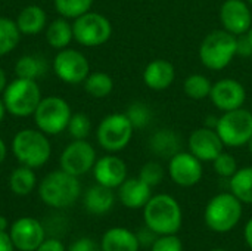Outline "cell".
Here are the masks:
<instances>
[{"label": "cell", "instance_id": "7dc6e473", "mask_svg": "<svg viewBox=\"0 0 252 251\" xmlns=\"http://www.w3.org/2000/svg\"><path fill=\"white\" fill-rule=\"evenodd\" d=\"M4 115H6V108H4V104H3V101L0 99V123L3 121Z\"/></svg>", "mask_w": 252, "mask_h": 251}, {"label": "cell", "instance_id": "603a6c76", "mask_svg": "<svg viewBox=\"0 0 252 251\" xmlns=\"http://www.w3.org/2000/svg\"><path fill=\"white\" fill-rule=\"evenodd\" d=\"M103 251H139L140 246L134 232L127 228H111L108 229L100 241Z\"/></svg>", "mask_w": 252, "mask_h": 251}, {"label": "cell", "instance_id": "5b68a950", "mask_svg": "<svg viewBox=\"0 0 252 251\" xmlns=\"http://www.w3.org/2000/svg\"><path fill=\"white\" fill-rule=\"evenodd\" d=\"M242 203L232 192H221L208 201L204 212V220L211 231L226 234L236 228L242 219Z\"/></svg>", "mask_w": 252, "mask_h": 251}, {"label": "cell", "instance_id": "d6a6232c", "mask_svg": "<svg viewBox=\"0 0 252 251\" xmlns=\"http://www.w3.org/2000/svg\"><path fill=\"white\" fill-rule=\"evenodd\" d=\"M126 115L128 117L130 123L133 124L134 130L136 129H145L146 126L151 124L152 121V109L148 104L145 102H133L128 105L127 111H126Z\"/></svg>", "mask_w": 252, "mask_h": 251}, {"label": "cell", "instance_id": "60d3db41", "mask_svg": "<svg viewBox=\"0 0 252 251\" xmlns=\"http://www.w3.org/2000/svg\"><path fill=\"white\" fill-rule=\"evenodd\" d=\"M252 55V46L250 44L248 38L242 34L238 37V56L248 58Z\"/></svg>", "mask_w": 252, "mask_h": 251}, {"label": "cell", "instance_id": "30bf717a", "mask_svg": "<svg viewBox=\"0 0 252 251\" xmlns=\"http://www.w3.org/2000/svg\"><path fill=\"white\" fill-rule=\"evenodd\" d=\"M74 40L84 47H97L105 44L112 36L111 21L99 13L89 10L72 22Z\"/></svg>", "mask_w": 252, "mask_h": 251}, {"label": "cell", "instance_id": "681fc988", "mask_svg": "<svg viewBox=\"0 0 252 251\" xmlns=\"http://www.w3.org/2000/svg\"><path fill=\"white\" fill-rule=\"evenodd\" d=\"M247 146H248V151L252 154V136H251V139H250V142L247 143Z\"/></svg>", "mask_w": 252, "mask_h": 251}, {"label": "cell", "instance_id": "f907efd6", "mask_svg": "<svg viewBox=\"0 0 252 251\" xmlns=\"http://www.w3.org/2000/svg\"><path fill=\"white\" fill-rule=\"evenodd\" d=\"M245 1H247V3H248V4L252 7V0H245Z\"/></svg>", "mask_w": 252, "mask_h": 251}, {"label": "cell", "instance_id": "d590c367", "mask_svg": "<svg viewBox=\"0 0 252 251\" xmlns=\"http://www.w3.org/2000/svg\"><path fill=\"white\" fill-rule=\"evenodd\" d=\"M165 176L164 167L158 163V161H148L142 166L140 172H139V178L146 182L151 188H155L157 185H159L162 182Z\"/></svg>", "mask_w": 252, "mask_h": 251}, {"label": "cell", "instance_id": "f5cc1de1", "mask_svg": "<svg viewBox=\"0 0 252 251\" xmlns=\"http://www.w3.org/2000/svg\"><path fill=\"white\" fill-rule=\"evenodd\" d=\"M251 112H252V105H251Z\"/></svg>", "mask_w": 252, "mask_h": 251}, {"label": "cell", "instance_id": "bcb514c9", "mask_svg": "<svg viewBox=\"0 0 252 251\" xmlns=\"http://www.w3.org/2000/svg\"><path fill=\"white\" fill-rule=\"evenodd\" d=\"M7 228H9V222H7V219H6L4 216H0V231H1V232H6V231H7Z\"/></svg>", "mask_w": 252, "mask_h": 251}, {"label": "cell", "instance_id": "4316f807", "mask_svg": "<svg viewBox=\"0 0 252 251\" xmlns=\"http://www.w3.org/2000/svg\"><path fill=\"white\" fill-rule=\"evenodd\" d=\"M230 192L242 203L252 204V166L241 167L229 179Z\"/></svg>", "mask_w": 252, "mask_h": 251}, {"label": "cell", "instance_id": "9c48e42d", "mask_svg": "<svg viewBox=\"0 0 252 251\" xmlns=\"http://www.w3.org/2000/svg\"><path fill=\"white\" fill-rule=\"evenodd\" d=\"M216 130L220 135L224 146L241 148L247 146L252 136V112L247 108H238L223 112L217 118Z\"/></svg>", "mask_w": 252, "mask_h": 251}, {"label": "cell", "instance_id": "f6af8a7d", "mask_svg": "<svg viewBox=\"0 0 252 251\" xmlns=\"http://www.w3.org/2000/svg\"><path fill=\"white\" fill-rule=\"evenodd\" d=\"M6 155H7V146H6L4 141L0 138V164L6 160Z\"/></svg>", "mask_w": 252, "mask_h": 251}, {"label": "cell", "instance_id": "2e32d148", "mask_svg": "<svg viewBox=\"0 0 252 251\" xmlns=\"http://www.w3.org/2000/svg\"><path fill=\"white\" fill-rule=\"evenodd\" d=\"M10 240L19 251H35L46 240L44 226L34 217H19L10 225Z\"/></svg>", "mask_w": 252, "mask_h": 251}, {"label": "cell", "instance_id": "836d02e7", "mask_svg": "<svg viewBox=\"0 0 252 251\" xmlns=\"http://www.w3.org/2000/svg\"><path fill=\"white\" fill-rule=\"evenodd\" d=\"M72 139H87L92 132V121L90 117L84 112H75L71 115L68 129Z\"/></svg>", "mask_w": 252, "mask_h": 251}, {"label": "cell", "instance_id": "4fadbf2b", "mask_svg": "<svg viewBox=\"0 0 252 251\" xmlns=\"http://www.w3.org/2000/svg\"><path fill=\"white\" fill-rule=\"evenodd\" d=\"M168 173L177 186L192 188L202 179V161L189 151H180L168 160Z\"/></svg>", "mask_w": 252, "mask_h": 251}, {"label": "cell", "instance_id": "d4e9b609", "mask_svg": "<svg viewBox=\"0 0 252 251\" xmlns=\"http://www.w3.org/2000/svg\"><path fill=\"white\" fill-rule=\"evenodd\" d=\"M46 40L50 47L56 50L66 49L69 43L74 40V33H72V24L69 19L61 16L53 19L47 27H46Z\"/></svg>", "mask_w": 252, "mask_h": 251}, {"label": "cell", "instance_id": "484cf974", "mask_svg": "<svg viewBox=\"0 0 252 251\" xmlns=\"http://www.w3.org/2000/svg\"><path fill=\"white\" fill-rule=\"evenodd\" d=\"M37 185V176L34 173V169L27 166L16 167L10 176H9V188L15 195L25 197L34 191Z\"/></svg>", "mask_w": 252, "mask_h": 251}, {"label": "cell", "instance_id": "ffe728a7", "mask_svg": "<svg viewBox=\"0 0 252 251\" xmlns=\"http://www.w3.org/2000/svg\"><path fill=\"white\" fill-rule=\"evenodd\" d=\"M152 197V188L137 178H127L118 186V198L127 209H143Z\"/></svg>", "mask_w": 252, "mask_h": 251}, {"label": "cell", "instance_id": "9a60e30c", "mask_svg": "<svg viewBox=\"0 0 252 251\" xmlns=\"http://www.w3.org/2000/svg\"><path fill=\"white\" fill-rule=\"evenodd\" d=\"M210 101L221 112L233 111L244 107L247 101V89L236 78H220L213 83Z\"/></svg>", "mask_w": 252, "mask_h": 251}, {"label": "cell", "instance_id": "52a82bcc", "mask_svg": "<svg viewBox=\"0 0 252 251\" xmlns=\"http://www.w3.org/2000/svg\"><path fill=\"white\" fill-rule=\"evenodd\" d=\"M134 127L126 112H114L103 117L96 129V139L100 148L109 154L126 149L133 138Z\"/></svg>", "mask_w": 252, "mask_h": 251}, {"label": "cell", "instance_id": "cb8c5ba5", "mask_svg": "<svg viewBox=\"0 0 252 251\" xmlns=\"http://www.w3.org/2000/svg\"><path fill=\"white\" fill-rule=\"evenodd\" d=\"M115 204V194L103 185H93L84 194V207L92 215H105Z\"/></svg>", "mask_w": 252, "mask_h": 251}, {"label": "cell", "instance_id": "ee69618b", "mask_svg": "<svg viewBox=\"0 0 252 251\" xmlns=\"http://www.w3.org/2000/svg\"><path fill=\"white\" fill-rule=\"evenodd\" d=\"M7 75H6V71L0 67V93H3L4 92V89H6V86H7Z\"/></svg>", "mask_w": 252, "mask_h": 251}, {"label": "cell", "instance_id": "d6986e66", "mask_svg": "<svg viewBox=\"0 0 252 251\" xmlns=\"http://www.w3.org/2000/svg\"><path fill=\"white\" fill-rule=\"evenodd\" d=\"M143 83L148 89L155 92L167 90L176 80V68L174 65L164 59H152L143 70Z\"/></svg>", "mask_w": 252, "mask_h": 251}, {"label": "cell", "instance_id": "b9f144b4", "mask_svg": "<svg viewBox=\"0 0 252 251\" xmlns=\"http://www.w3.org/2000/svg\"><path fill=\"white\" fill-rule=\"evenodd\" d=\"M15 246L10 240V235L7 232L0 231V251H13Z\"/></svg>", "mask_w": 252, "mask_h": 251}, {"label": "cell", "instance_id": "8992f818", "mask_svg": "<svg viewBox=\"0 0 252 251\" xmlns=\"http://www.w3.org/2000/svg\"><path fill=\"white\" fill-rule=\"evenodd\" d=\"M1 95H3L1 101L4 104L6 112L21 118L34 115L41 101V90L37 81L28 78H19V77L7 83Z\"/></svg>", "mask_w": 252, "mask_h": 251}, {"label": "cell", "instance_id": "44dd1931", "mask_svg": "<svg viewBox=\"0 0 252 251\" xmlns=\"http://www.w3.org/2000/svg\"><path fill=\"white\" fill-rule=\"evenodd\" d=\"M149 149L154 155L170 160L182 151V139L171 129H159L151 136Z\"/></svg>", "mask_w": 252, "mask_h": 251}, {"label": "cell", "instance_id": "4dcf8cb0", "mask_svg": "<svg viewBox=\"0 0 252 251\" xmlns=\"http://www.w3.org/2000/svg\"><path fill=\"white\" fill-rule=\"evenodd\" d=\"M21 31L15 19L0 16V56H4L16 49L21 40Z\"/></svg>", "mask_w": 252, "mask_h": 251}, {"label": "cell", "instance_id": "f546056e", "mask_svg": "<svg viewBox=\"0 0 252 251\" xmlns=\"http://www.w3.org/2000/svg\"><path fill=\"white\" fill-rule=\"evenodd\" d=\"M213 81L204 74H190L183 81V92L189 99L204 101L210 98Z\"/></svg>", "mask_w": 252, "mask_h": 251}, {"label": "cell", "instance_id": "e575fe53", "mask_svg": "<svg viewBox=\"0 0 252 251\" xmlns=\"http://www.w3.org/2000/svg\"><path fill=\"white\" fill-rule=\"evenodd\" d=\"M213 169H214V172H216L219 176L226 178V179H230V178L238 172L239 166H238L236 158H235L232 154L223 151V152L213 161Z\"/></svg>", "mask_w": 252, "mask_h": 251}, {"label": "cell", "instance_id": "8d00e7d4", "mask_svg": "<svg viewBox=\"0 0 252 251\" xmlns=\"http://www.w3.org/2000/svg\"><path fill=\"white\" fill-rule=\"evenodd\" d=\"M151 251H183V244L177 234L158 235L157 241L151 247Z\"/></svg>", "mask_w": 252, "mask_h": 251}, {"label": "cell", "instance_id": "7c38bea8", "mask_svg": "<svg viewBox=\"0 0 252 251\" xmlns=\"http://www.w3.org/2000/svg\"><path fill=\"white\" fill-rule=\"evenodd\" d=\"M96 151L87 139H74L61 154V169L72 176H83L93 170L96 163Z\"/></svg>", "mask_w": 252, "mask_h": 251}, {"label": "cell", "instance_id": "ab89813d", "mask_svg": "<svg viewBox=\"0 0 252 251\" xmlns=\"http://www.w3.org/2000/svg\"><path fill=\"white\" fill-rule=\"evenodd\" d=\"M35 251H66L65 250V246L56 240V238H49V240H44L40 247Z\"/></svg>", "mask_w": 252, "mask_h": 251}, {"label": "cell", "instance_id": "c3c4849f", "mask_svg": "<svg viewBox=\"0 0 252 251\" xmlns=\"http://www.w3.org/2000/svg\"><path fill=\"white\" fill-rule=\"evenodd\" d=\"M244 36H245V37L248 38L250 44H251V46H252V27H251V28H250V30H248V31H247V33H245V34H244Z\"/></svg>", "mask_w": 252, "mask_h": 251}, {"label": "cell", "instance_id": "7bdbcfd3", "mask_svg": "<svg viewBox=\"0 0 252 251\" xmlns=\"http://www.w3.org/2000/svg\"><path fill=\"white\" fill-rule=\"evenodd\" d=\"M244 237H245V243L247 246L252 250V217L247 222L245 229H244Z\"/></svg>", "mask_w": 252, "mask_h": 251}, {"label": "cell", "instance_id": "83f0119b", "mask_svg": "<svg viewBox=\"0 0 252 251\" xmlns=\"http://www.w3.org/2000/svg\"><path fill=\"white\" fill-rule=\"evenodd\" d=\"M47 70L46 59L41 55H24L15 64V74L19 78L37 80Z\"/></svg>", "mask_w": 252, "mask_h": 251}, {"label": "cell", "instance_id": "e0dca14e", "mask_svg": "<svg viewBox=\"0 0 252 251\" xmlns=\"http://www.w3.org/2000/svg\"><path fill=\"white\" fill-rule=\"evenodd\" d=\"M223 30L239 37L252 27L251 6L245 0H224L220 7Z\"/></svg>", "mask_w": 252, "mask_h": 251}, {"label": "cell", "instance_id": "f1b7e54d", "mask_svg": "<svg viewBox=\"0 0 252 251\" xmlns=\"http://www.w3.org/2000/svg\"><path fill=\"white\" fill-rule=\"evenodd\" d=\"M84 90L94 99H103L109 96L114 90V80L109 74L103 71H94L87 75L83 83Z\"/></svg>", "mask_w": 252, "mask_h": 251}, {"label": "cell", "instance_id": "ac0fdd59", "mask_svg": "<svg viewBox=\"0 0 252 251\" xmlns=\"http://www.w3.org/2000/svg\"><path fill=\"white\" fill-rule=\"evenodd\" d=\"M93 176L96 183L115 189L127 179V164L117 155H103L96 160L93 166Z\"/></svg>", "mask_w": 252, "mask_h": 251}, {"label": "cell", "instance_id": "f35d334b", "mask_svg": "<svg viewBox=\"0 0 252 251\" xmlns=\"http://www.w3.org/2000/svg\"><path fill=\"white\" fill-rule=\"evenodd\" d=\"M68 251H103L100 244H97L92 238H80L71 244Z\"/></svg>", "mask_w": 252, "mask_h": 251}, {"label": "cell", "instance_id": "277c9868", "mask_svg": "<svg viewBox=\"0 0 252 251\" xmlns=\"http://www.w3.org/2000/svg\"><path fill=\"white\" fill-rule=\"evenodd\" d=\"M12 152L21 166H27L35 170L49 161L52 155V146L47 135L41 130L24 129L13 136Z\"/></svg>", "mask_w": 252, "mask_h": 251}, {"label": "cell", "instance_id": "816d5d0a", "mask_svg": "<svg viewBox=\"0 0 252 251\" xmlns=\"http://www.w3.org/2000/svg\"><path fill=\"white\" fill-rule=\"evenodd\" d=\"M211 251H226V250H223V249H214V250H211Z\"/></svg>", "mask_w": 252, "mask_h": 251}, {"label": "cell", "instance_id": "74e56055", "mask_svg": "<svg viewBox=\"0 0 252 251\" xmlns=\"http://www.w3.org/2000/svg\"><path fill=\"white\" fill-rule=\"evenodd\" d=\"M137 237V241H139V246L140 247H146V249H151L154 246V243L157 241L158 238V234L154 232L151 228H148L146 225L143 228H140L136 234Z\"/></svg>", "mask_w": 252, "mask_h": 251}, {"label": "cell", "instance_id": "7a4b0ae2", "mask_svg": "<svg viewBox=\"0 0 252 251\" xmlns=\"http://www.w3.org/2000/svg\"><path fill=\"white\" fill-rule=\"evenodd\" d=\"M198 56L207 70L221 71L238 56V37L223 28L213 30L202 38Z\"/></svg>", "mask_w": 252, "mask_h": 251}, {"label": "cell", "instance_id": "ba28073f", "mask_svg": "<svg viewBox=\"0 0 252 251\" xmlns=\"http://www.w3.org/2000/svg\"><path fill=\"white\" fill-rule=\"evenodd\" d=\"M71 115V107L63 98L46 96L41 98L34 112V121L38 130L47 136H55L68 129Z\"/></svg>", "mask_w": 252, "mask_h": 251}, {"label": "cell", "instance_id": "7402d4cb", "mask_svg": "<svg viewBox=\"0 0 252 251\" xmlns=\"http://www.w3.org/2000/svg\"><path fill=\"white\" fill-rule=\"evenodd\" d=\"M15 22L22 36H35L46 30L47 15L43 7L37 4H28L18 13Z\"/></svg>", "mask_w": 252, "mask_h": 251}, {"label": "cell", "instance_id": "5bb4252c", "mask_svg": "<svg viewBox=\"0 0 252 251\" xmlns=\"http://www.w3.org/2000/svg\"><path fill=\"white\" fill-rule=\"evenodd\" d=\"M224 148L226 146L214 127H198L188 138V151L202 163H213Z\"/></svg>", "mask_w": 252, "mask_h": 251}, {"label": "cell", "instance_id": "1f68e13d", "mask_svg": "<svg viewBox=\"0 0 252 251\" xmlns=\"http://www.w3.org/2000/svg\"><path fill=\"white\" fill-rule=\"evenodd\" d=\"M53 6L61 16L75 19L92 10L93 0H53Z\"/></svg>", "mask_w": 252, "mask_h": 251}, {"label": "cell", "instance_id": "6da1fadb", "mask_svg": "<svg viewBox=\"0 0 252 251\" xmlns=\"http://www.w3.org/2000/svg\"><path fill=\"white\" fill-rule=\"evenodd\" d=\"M145 225L158 235L177 234L183 223V213L179 201L168 194L152 195L143 207Z\"/></svg>", "mask_w": 252, "mask_h": 251}, {"label": "cell", "instance_id": "8fae6325", "mask_svg": "<svg viewBox=\"0 0 252 251\" xmlns=\"http://www.w3.org/2000/svg\"><path fill=\"white\" fill-rule=\"evenodd\" d=\"M53 72L66 84H81L87 78L90 71L89 59L84 53L75 49H62L53 58Z\"/></svg>", "mask_w": 252, "mask_h": 251}, {"label": "cell", "instance_id": "3957f363", "mask_svg": "<svg viewBox=\"0 0 252 251\" xmlns=\"http://www.w3.org/2000/svg\"><path fill=\"white\" fill-rule=\"evenodd\" d=\"M81 194V185L77 176L55 170L43 178L38 185L40 200L52 209H66L72 206Z\"/></svg>", "mask_w": 252, "mask_h": 251}]
</instances>
